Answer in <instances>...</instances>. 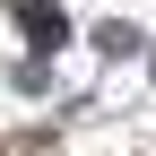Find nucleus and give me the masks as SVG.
<instances>
[{"label":"nucleus","instance_id":"f257e3e1","mask_svg":"<svg viewBox=\"0 0 156 156\" xmlns=\"http://www.w3.org/2000/svg\"><path fill=\"white\" fill-rule=\"evenodd\" d=\"M17 9V35H26L35 52H61L69 44V9H52V0H9Z\"/></svg>","mask_w":156,"mask_h":156}]
</instances>
